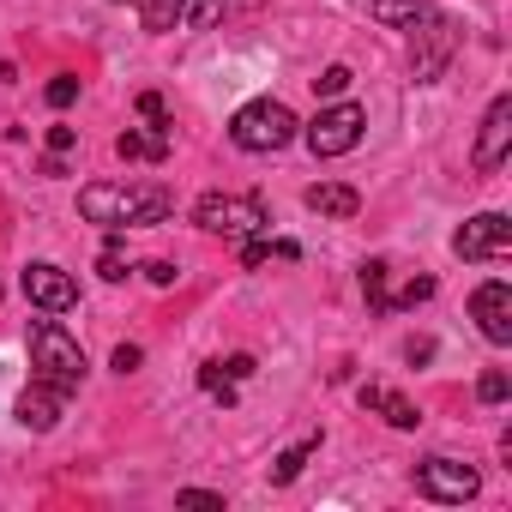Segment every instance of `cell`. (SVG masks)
I'll use <instances>...</instances> for the list:
<instances>
[{
  "label": "cell",
  "mask_w": 512,
  "mask_h": 512,
  "mask_svg": "<svg viewBox=\"0 0 512 512\" xmlns=\"http://www.w3.org/2000/svg\"><path fill=\"white\" fill-rule=\"evenodd\" d=\"M79 211L85 223H103V229H139V223H163L175 211V193L169 187H127V181H91L79 193Z\"/></svg>",
  "instance_id": "6da1fadb"
},
{
  "label": "cell",
  "mask_w": 512,
  "mask_h": 512,
  "mask_svg": "<svg viewBox=\"0 0 512 512\" xmlns=\"http://www.w3.org/2000/svg\"><path fill=\"white\" fill-rule=\"evenodd\" d=\"M25 344H31V380H43V386H55V392L73 398L79 380H85V350H79V338H73L61 320H31Z\"/></svg>",
  "instance_id": "7a4b0ae2"
},
{
  "label": "cell",
  "mask_w": 512,
  "mask_h": 512,
  "mask_svg": "<svg viewBox=\"0 0 512 512\" xmlns=\"http://www.w3.org/2000/svg\"><path fill=\"white\" fill-rule=\"evenodd\" d=\"M296 133H302V121H296V109L278 103V97H253V103H241L235 121H229V139H235L241 151H284Z\"/></svg>",
  "instance_id": "3957f363"
},
{
  "label": "cell",
  "mask_w": 512,
  "mask_h": 512,
  "mask_svg": "<svg viewBox=\"0 0 512 512\" xmlns=\"http://www.w3.org/2000/svg\"><path fill=\"white\" fill-rule=\"evenodd\" d=\"M193 223L205 235H223V241H247V235H266L272 229V211L266 199H253V193H205L193 205Z\"/></svg>",
  "instance_id": "277c9868"
},
{
  "label": "cell",
  "mask_w": 512,
  "mask_h": 512,
  "mask_svg": "<svg viewBox=\"0 0 512 512\" xmlns=\"http://www.w3.org/2000/svg\"><path fill=\"white\" fill-rule=\"evenodd\" d=\"M362 133H368V109L362 103H332V109H320L302 127V139H308L314 157H350L362 145Z\"/></svg>",
  "instance_id": "5b68a950"
},
{
  "label": "cell",
  "mask_w": 512,
  "mask_h": 512,
  "mask_svg": "<svg viewBox=\"0 0 512 512\" xmlns=\"http://www.w3.org/2000/svg\"><path fill=\"white\" fill-rule=\"evenodd\" d=\"M452 55H458V19L434 13L428 25L410 31V79H416V85H434V79L452 67Z\"/></svg>",
  "instance_id": "8992f818"
},
{
  "label": "cell",
  "mask_w": 512,
  "mask_h": 512,
  "mask_svg": "<svg viewBox=\"0 0 512 512\" xmlns=\"http://www.w3.org/2000/svg\"><path fill=\"white\" fill-rule=\"evenodd\" d=\"M476 488H482V476H476V464H464V458L434 452V458H422V464H416V494H422V500L464 506V500H476Z\"/></svg>",
  "instance_id": "52a82bcc"
},
{
  "label": "cell",
  "mask_w": 512,
  "mask_h": 512,
  "mask_svg": "<svg viewBox=\"0 0 512 512\" xmlns=\"http://www.w3.org/2000/svg\"><path fill=\"white\" fill-rule=\"evenodd\" d=\"M25 302H31L37 314H73V308H79V284H73V272H61L55 260H31V266H25Z\"/></svg>",
  "instance_id": "ba28073f"
},
{
  "label": "cell",
  "mask_w": 512,
  "mask_h": 512,
  "mask_svg": "<svg viewBox=\"0 0 512 512\" xmlns=\"http://www.w3.org/2000/svg\"><path fill=\"white\" fill-rule=\"evenodd\" d=\"M452 253H458V260H506V253H512V223L500 211H482V217H470L452 235Z\"/></svg>",
  "instance_id": "9c48e42d"
},
{
  "label": "cell",
  "mask_w": 512,
  "mask_h": 512,
  "mask_svg": "<svg viewBox=\"0 0 512 512\" xmlns=\"http://www.w3.org/2000/svg\"><path fill=\"white\" fill-rule=\"evenodd\" d=\"M506 145H512V97H494L488 115H482V133H476L470 163H476L482 175H494V169L506 163Z\"/></svg>",
  "instance_id": "30bf717a"
},
{
  "label": "cell",
  "mask_w": 512,
  "mask_h": 512,
  "mask_svg": "<svg viewBox=\"0 0 512 512\" xmlns=\"http://www.w3.org/2000/svg\"><path fill=\"white\" fill-rule=\"evenodd\" d=\"M470 314H476V326H482L488 344H512V290H506L500 278H488V284L470 296Z\"/></svg>",
  "instance_id": "8fae6325"
},
{
  "label": "cell",
  "mask_w": 512,
  "mask_h": 512,
  "mask_svg": "<svg viewBox=\"0 0 512 512\" xmlns=\"http://www.w3.org/2000/svg\"><path fill=\"white\" fill-rule=\"evenodd\" d=\"M61 410H67V392H55V386H43V380H31L25 392H19V428H31V434H49L55 422H61Z\"/></svg>",
  "instance_id": "7c38bea8"
},
{
  "label": "cell",
  "mask_w": 512,
  "mask_h": 512,
  "mask_svg": "<svg viewBox=\"0 0 512 512\" xmlns=\"http://www.w3.org/2000/svg\"><path fill=\"white\" fill-rule=\"evenodd\" d=\"M302 205L320 211V217H356V211H362V193L344 187V181H314V187L302 193Z\"/></svg>",
  "instance_id": "4fadbf2b"
},
{
  "label": "cell",
  "mask_w": 512,
  "mask_h": 512,
  "mask_svg": "<svg viewBox=\"0 0 512 512\" xmlns=\"http://www.w3.org/2000/svg\"><path fill=\"white\" fill-rule=\"evenodd\" d=\"M440 7H434V0H374V7H368V19L374 25H392V31H416V25H428Z\"/></svg>",
  "instance_id": "5bb4252c"
},
{
  "label": "cell",
  "mask_w": 512,
  "mask_h": 512,
  "mask_svg": "<svg viewBox=\"0 0 512 512\" xmlns=\"http://www.w3.org/2000/svg\"><path fill=\"white\" fill-rule=\"evenodd\" d=\"M115 151H121L127 163H163V157H169V127H127V133L115 139Z\"/></svg>",
  "instance_id": "9a60e30c"
},
{
  "label": "cell",
  "mask_w": 512,
  "mask_h": 512,
  "mask_svg": "<svg viewBox=\"0 0 512 512\" xmlns=\"http://www.w3.org/2000/svg\"><path fill=\"white\" fill-rule=\"evenodd\" d=\"M181 19H187V0H139V25H145L151 37L175 31Z\"/></svg>",
  "instance_id": "2e32d148"
},
{
  "label": "cell",
  "mask_w": 512,
  "mask_h": 512,
  "mask_svg": "<svg viewBox=\"0 0 512 512\" xmlns=\"http://www.w3.org/2000/svg\"><path fill=\"white\" fill-rule=\"evenodd\" d=\"M314 452H320V434H308V440H296L290 452H278V464H272V482H278V488H290V482L308 470V458H314Z\"/></svg>",
  "instance_id": "e0dca14e"
},
{
  "label": "cell",
  "mask_w": 512,
  "mask_h": 512,
  "mask_svg": "<svg viewBox=\"0 0 512 512\" xmlns=\"http://www.w3.org/2000/svg\"><path fill=\"white\" fill-rule=\"evenodd\" d=\"M362 296L374 314H386V296H392V260H368L362 266Z\"/></svg>",
  "instance_id": "ac0fdd59"
},
{
  "label": "cell",
  "mask_w": 512,
  "mask_h": 512,
  "mask_svg": "<svg viewBox=\"0 0 512 512\" xmlns=\"http://www.w3.org/2000/svg\"><path fill=\"white\" fill-rule=\"evenodd\" d=\"M434 290H440V284H434L428 272H416V278H404V284H398V290L386 296V314H398V308H416V302H428Z\"/></svg>",
  "instance_id": "d6986e66"
},
{
  "label": "cell",
  "mask_w": 512,
  "mask_h": 512,
  "mask_svg": "<svg viewBox=\"0 0 512 512\" xmlns=\"http://www.w3.org/2000/svg\"><path fill=\"white\" fill-rule=\"evenodd\" d=\"M374 410H380L392 428H416V422H422V410H416L410 398H398V392H380V404H374Z\"/></svg>",
  "instance_id": "ffe728a7"
},
{
  "label": "cell",
  "mask_w": 512,
  "mask_h": 512,
  "mask_svg": "<svg viewBox=\"0 0 512 512\" xmlns=\"http://www.w3.org/2000/svg\"><path fill=\"white\" fill-rule=\"evenodd\" d=\"M97 278H109V284H121L127 278V253H121V229L109 235V247H103V260H97Z\"/></svg>",
  "instance_id": "44dd1931"
},
{
  "label": "cell",
  "mask_w": 512,
  "mask_h": 512,
  "mask_svg": "<svg viewBox=\"0 0 512 512\" xmlns=\"http://www.w3.org/2000/svg\"><path fill=\"white\" fill-rule=\"evenodd\" d=\"M199 386H205L211 398H223V404H235V380H229V374H223L217 362H205V368H199Z\"/></svg>",
  "instance_id": "7402d4cb"
},
{
  "label": "cell",
  "mask_w": 512,
  "mask_h": 512,
  "mask_svg": "<svg viewBox=\"0 0 512 512\" xmlns=\"http://www.w3.org/2000/svg\"><path fill=\"white\" fill-rule=\"evenodd\" d=\"M43 97H49V109H73V97H79V79H73V73H55Z\"/></svg>",
  "instance_id": "603a6c76"
},
{
  "label": "cell",
  "mask_w": 512,
  "mask_h": 512,
  "mask_svg": "<svg viewBox=\"0 0 512 512\" xmlns=\"http://www.w3.org/2000/svg\"><path fill=\"white\" fill-rule=\"evenodd\" d=\"M314 91H320V97H344V91H350V67H326V73L314 79Z\"/></svg>",
  "instance_id": "cb8c5ba5"
},
{
  "label": "cell",
  "mask_w": 512,
  "mask_h": 512,
  "mask_svg": "<svg viewBox=\"0 0 512 512\" xmlns=\"http://www.w3.org/2000/svg\"><path fill=\"white\" fill-rule=\"evenodd\" d=\"M175 500L181 506H199V512H223V494H211V488H181Z\"/></svg>",
  "instance_id": "d4e9b609"
},
{
  "label": "cell",
  "mask_w": 512,
  "mask_h": 512,
  "mask_svg": "<svg viewBox=\"0 0 512 512\" xmlns=\"http://www.w3.org/2000/svg\"><path fill=\"white\" fill-rule=\"evenodd\" d=\"M476 398L482 404H506V374H482L476 380Z\"/></svg>",
  "instance_id": "484cf974"
},
{
  "label": "cell",
  "mask_w": 512,
  "mask_h": 512,
  "mask_svg": "<svg viewBox=\"0 0 512 512\" xmlns=\"http://www.w3.org/2000/svg\"><path fill=\"white\" fill-rule=\"evenodd\" d=\"M139 115H145L151 127H169V109H163V97H157V91H145V97H139Z\"/></svg>",
  "instance_id": "4316f807"
},
{
  "label": "cell",
  "mask_w": 512,
  "mask_h": 512,
  "mask_svg": "<svg viewBox=\"0 0 512 512\" xmlns=\"http://www.w3.org/2000/svg\"><path fill=\"white\" fill-rule=\"evenodd\" d=\"M223 19V0H199V7H193V31H211Z\"/></svg>",
  "instance_id": "83f0119b"
},
{
  "label": "cell",
  "mask_w": 512,
  "mask_h": 512,
  "mask_svg": "<svg viewBox=\"0 0 512 512\" xmlns=\"http://www.w3.org/2000/svg\"><path fill=\"white\" fill-rule=\"evenodd\" d=\"M73 145H79V133H73V127H49V157H67Z\"/></svg>",
  "instance_id": "f1b7e54d"
},
{
  "label": "cell",
  "mask_w": 512,
  "mask_h": 512,
  "mask_svg": "<svg viewBox=\"0 0 512 512\" xmlns=\"http://www.w3.org/2000/svg\"><path fill=\"white\" fill-rule=\"evenodd\" d=\"M139 362H145L139 344H121V350H115V374H139Z\"/></svg>",
  "instance_id": "f546056e"
},
{
  "label": "cell",
  "mask_w": 512,
  "mask_h": 512,
  "mask_svg": "<svg viewBox=\"0 0 512 512\" xmlns=\"http://www.w3.org/2000/svg\"><path fill=\"white\" fill-rule=\"evenodd\" d=\"M145 278H151V284H157V290H169V284H175V278H181V272H175V266H169V260H151V266H145Z\"/></svg>",
  "instance_id": "4dcf8cb0"
},
{
  "label": "cell",
  "mask_w": 512,
  "mask_h": 512,
  "mask_svg": "<svg viewBox=\"0 0 512 512\" xmlns=\"http://www.w3.org/2000/svg\"><path fill=\"white\" fill-rule=\"evenodd\" d=\"M217 368H223L229 380H247V374H253V356H229V362H217Z\"/></svg>",
  "instance_id": "1f68e13d"
},
{
  "label": "cell",
  "mask_w": 512,
  "mask_h": 512,
  "mask_svg": "<svg viewBox=\"0 0 512 512\" xmlns=\"http://www.w3.org/2000/svg\"><path fill=\"white\" fill-rule=\"evenodd\" d=\"M428 356H434V344H428V338H410V344H404V362H428Z\"/></svg>",
  "instance_id": "d6a6232c"
}]
</instances>
